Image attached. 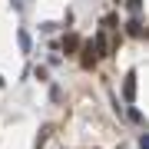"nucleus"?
Instances as JSON below:
<instances>
[{"mask_svg":"<svg viewBox=\"0 0 149 149\" xmlns=\"http://www.w3.org/2000/svg\"><path fill=\"white\" fill-rule=\"evenodd\" d=\"M93 63H96V47L86 43V47H83V66H93Z\"/></svg>","mask_w":149,"mask_h":149,"instance_id":"obj_1","label":"nucleus"},{"mask_svg":"<svg viewBox=\"0 0 149 149\" xmlns=\"http://www.w3.org/2000/svg\"><path fill=\"white\" fill-rule=\"evenodd\" d=\"M123 96H126V103H133V100H136V83H133V76H126V86H123Z\"/></svg>","mask_w":149,"mask_h":149,"instance_id":"obj_2","label":"nucleus"},{"mask_svg":"<svg viewBox=\"0 0 149 149\" xmlns=\"http://www.w3.org/2000/svg\"><path fill=\"white\" fill-rule=\"evenodd\" d=\"M129 33H133V37H143L146 30H143V23H139V20H133V23H129Z\"/></svg>","mask_w":149,"mask_h":149,"instance_id":"obj_3","label":"nucleus"},{"mask_svg":"<svg viewBox=\"0 0 149 149\" xmlns=\"http://www.w3.org/2000/svg\"><path fill=\"white\" fill-rule=\"evenodd\" d=\"M63 47H66V53H73V50L80 47V40H76V37H66V43H63Z\"/></svg>","mask_w":149,"mask_h":149,"instance_id":"obj_4","label":"nucleus"},{"mask_svg":"<svg viewBox=\"0 0 149 149\" xmlns=\"http://www.w3.org/2000/svg\"><path fill=\"white\" fill-rule=\"evenodd\" d=\"M129 3V10H139V7H143V0H126Z\"/></svg>","mask_w":149,"mask_h":149,"instance_id":"obj_5","label":"nucleus"}]
</instances>
